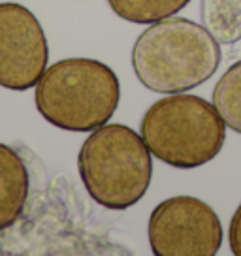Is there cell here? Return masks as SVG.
<instances>
[{"mask_svg":"<svg viewBox=\"0 0 241 256\" xmlns=\"http://www.w3.org/2000/svg\"><path fill=\"white\" fill-rule=\"evenodd\" d=\"M222 60L218 42L202 24L168 17L145 28L132 49V66L153 92H186L211 80Z\"/></svg>","mask_w":241,"mask_h":256,"instance_id":"cell-1","label":"cell"},{"mask_svg":"<svg viewBox=\"0 0 241 256\" xmlns=\"http://www.w3.org/2000/svg\"><path fill=\"white\" fill-rule=\"evenodd\" d=\"M120 100L117 74L94 58H64L46 68L34 102L49 124L92 132L110 122Z\"/></svg>","mask_w":241,"mask_h":256,"instance_id":"cell-2","label":"cell"},{"mask_svg":"<svg viewBox=\"0 0 241 256\" xmlns=\"http://www.w3.org/2000/svg\"><path fill=\"white\" fill-rule=\"evenodd\" d=\"M78 168L90 198L115 211L142 200L153 177L149 147L124 124L96 128L81 147Z\"/></svg>","mask_w":241,"mask_h":256,"instance_id":"cell-3","label":"cell"},{"mask_svg":"<svg viewBox=\"0 0 241 256\" xmlns=\"http://www.w3.org/2000/svg\"><path fill=\"white\" fill-rule=\"evenodd\" d=\"M142 138L153 156L179 170L204 166L226 142V124L215 106L194 94L164 96L142 119Z\"/></svg>","mask_w":241,"mask_h":256,"instance_id":"cell-4","label":"cell"},{"mask_svg":"<svg viewBox=\"0 0 241 256\" xmlns=\"http://www.w3.org/2000/svg\"><path fill=\"white\" fill-rule=\"evenodd\" d=\"M149 245L156 256H215L222 245V224L206 202L176 196L153 209Z\"/></svg>","mask_w":241,"mask_h":256,"instance_id":"cell-5","label":"cell"},{"mask_svg":"<svg viewBox=\"0 0 241 256\" xmlns=\"http://www.w3.org/2000/svg\"><path fill=\"white\" fill-rule=\"evenodd\" d=\"M49 60L46 32L32 12L16 2L0 4V87L28 90Z\"/></svg>","mask_w":241,"mask_h":256,"instance_id":"cell-6","label":"cell"},{"mask_svg":"<svg viewBox=\"0 0 241 256\" xmlns=\"http://www.w3.org/2000/svg\"><path fill=\"white\" fill-rule=\"evenodd\" d=\"M28 186L30 179L23 158L10 145L0 144V232L23 215Z\"/></svg>","mask_w":241,"mask_h":256,"instance_id":"cell-7","label":"cell"},{"mask_svg":"<svg viewBox=\"0 0 241 256\" xmlns=\"http://www.w3.org/2000/svg\"><path fill=\"white\" fill-rule=\"evenodd\" d=\"M204 26L218 44L241 40V0H200Z\"/></svg>","mask_w":241,"mask_h":256,"instance_id":"cell-8","label":"cell"},{"mask_svg":"<svg viewBox=\"0 0 241 256\" xmlns=\"http://www.w3.org/2000/svg\"><path fill=\"white\" fill-rule=\"evenodd\" d=\"M190 0H108L112 10L124 21L136 24L158 23L179 14Z\"/></svg>","mask_w":241,"mask_h":256,"instance_id":"cell-9","label":"cell"},{"mask_svg":"<svg viewBox=\"0 0 241 256\" xmlns=\"http://www.w3.org/2000/svg\"><path fill=\"white\" fill-rule=\"evenodd\" d=\"M213 106L226 126L241 134V60L234 62L217 81Z\"/></svg>","mask_w":241,"mask_h":256,"instance_id":"cell-10","label":"cell"},{"mask_svg":"<svg viewBox=\"0 0 241 256\" xmlns=\"http://www.w3.org/2000/svg\"><path fill=\"white\" fill-rule=\"evenodd\" d=\"M228 232H230L228 238H230V248H232V252L236 256H241V204L240 208L236 209V213H234Z\"/></svg>","mask_w":241,"mask_h":256,"instance_id":"cell-11","label":"cell"}]
</instances>
